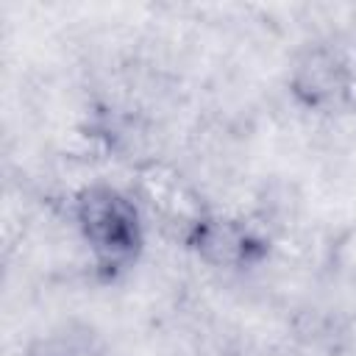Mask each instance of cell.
<instances>
[{
    "label": "cell",
    "mask_w": 356,
    "mask_h": 356,
    "mask_svg": "<svg viewBox=\"0 0 356 356\" xmlns=\"http://www.w3.org/2000/svg\"><path fill=\"white\" fill-rule=\"evenodd\" d=\"M328 261L337 275L356 284V225H350L334 236V242L328 248Z\"/></svg>",
    "instance_id": "5"
},
{
    "label": "cell",
    "mask_w": 356,
    "mask_h": 356,
    "mask_svg": "<svg viewBox=\"0 0 356 356\" xmlns=\"http://www.w3.org/2000/svg\"><path fill=\"white\" fill-rule=\"evenodd\" d=\"M136 195L167 225L178 228L184 234V239H189V234L206 220L200 197L184 181V175L178 170H172L170 164H161V161L142 164L136 170Z\"/></svg>",
    "instance_id": "2"
},
{
    "label": "cell",
    "mask_w": 356,
    "mask_h": 356,
    "mask_svg": "<svg viewBox=\"0 0 356 356\" xmlns=\"http://www.w3.org/2000/svg\"><path fill=\"white\" fill-rule=\"evenodd\" d=\"M206 261L217 267H242L253 261L261 245L250 236V231L234 220H211L206 217L186 239Z\"/></svg>",
    "instance_id": "4"
},
{
    "label": "cell",
    "mask_w": 356,
    "mask_h": 356,
    "mask_svg": "<svg viewBox=\"0 0 356 356\" xmlns=\"http://www.w3.org/2000/svg\"><path fill=\"white\" fill-rule=\"evenodd\" d=\"M350 72L331 50H309L292 75V92L312 108H334L348 97Z\"/></svg>",
    "instance_id": "3"
},
{
    "label": "cell",
    "mask_w": 356,
    "mask_h": 356,
    "mask_svg": "<svg viewBox=\"0 0 356 356\" xmlns=\"http://www.w3.org/2000/svg\"><path fill=\"white\" fill-rule=\"evenodd\" d=\"M78 228L106 270H125L142 250V222L136 203L114 186H86L75 200Z\"/></svg>",
    "instance_id": "1"
}]
</instances>
